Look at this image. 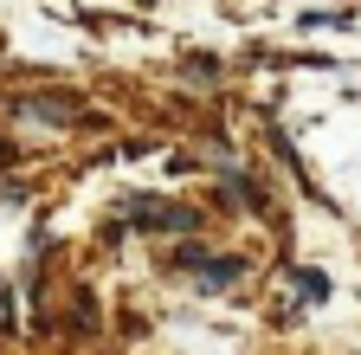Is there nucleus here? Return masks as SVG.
I'll return each mask as SVG.
<instances>
[{"label": "nucleus", "mask_w": 361, "mask_h": 355, "mask_svg": "<svg viewBox=\"0 0 361 355\" xmlns=\"http://www.w3.org/2000/svg\"><path fill=\"white\" fill-rule=\"evenodd\" d=\"M20 116H32V123H71L78 116V97H26Z\"/></svg>", "instance_id": "1"}, {"label": "nucleus", "mask_w": 361, "mask_h": 355, "mask_svg": "<svg viewBox=\"0 0 361 355\" xmlns=\"http://www.w3.org/2000/svg\"><path fill=\"white\" fill-rule=\"evenodd\" d=\"M297 291H303L310 303H323V297H329V284H323V272H297Z\"/></svg>", "instance_id": "2"}]
</instances>
